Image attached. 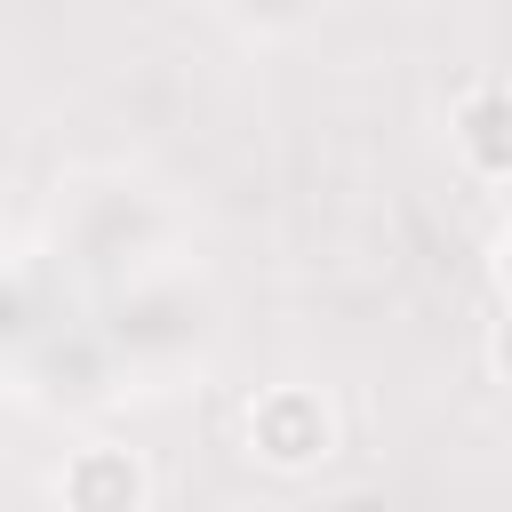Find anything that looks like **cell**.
<instances>
[{"mask_svg": "<svg viewBox=\"0 0 512 512\" xmlns=\"http://www.w3.org/2000/svg\"><path fill=\"white\" fill-rule=\"evenodd\" d=\"M488 368H496V376L512 384V304H504V320L488 328Z\"/></svg>", "mask_w": 512, "mask_h": 512, "instance_id": "4", "label": "cell"}, {"mask_svg": "<svg viewBox=\"0 0 512 512\" xmlns=\"http://www.w3.org/2000/svg\"><path fill=\"white\" fill-rule=\"evenodd\" d=\"M488 272H496V288H504V304H512V232H496V264H488Z\"/></svg>", "mask_w": 512, "mask_h": 512, "instance_id": "5", "label": "cell"}, {"mask_svg": "<svg viewBox=\"0 0 512 512\" xmlns=\"http://www.w3.org/2000/svg\"><path fill=\"white\" fill-rule=\"evenodd\" d=\"M64 504L72 512H136L144 504V464L120 448H88L64 464Z\"/></svg>", "mask_w": 512, "mask_h": 512, "instance_id": "3", "label": "cell"}, {"mask_svg": "<svg viewBox=\"0 0 512 512\" xmlns=\"http://www.w3.org/2000/svg\"><path fill=\"white\" fill-rule=\"evenodd\" d=\"M448 144H456L464 168H480V176H512V80L464 88V96H456V120H448Z\"/></svg>", "mask_w": 512, "mask_h": 512, "instance_id": "1", "label": "cell"}, {"mask_svg": "<svg viewBox=\"0 0 512 512\" xmlns=\"http://www.w3.org/2000/svg\"><path fill=\"white\" fill-rule=\"evenodd\" d=\"M248 440H256L272 464H312V456L328 448V416H320V400H304V392H272V400L248 408Z\"/></svg>", "mask_w": 512, "mask_h": 512, "instance_id": "2", "label": "cell"}]
</instances>
